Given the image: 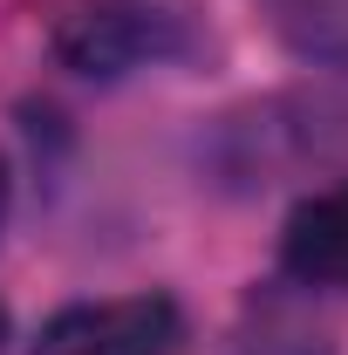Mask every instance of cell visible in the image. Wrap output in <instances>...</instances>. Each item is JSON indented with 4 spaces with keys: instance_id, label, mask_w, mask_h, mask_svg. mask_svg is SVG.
Returning <instances> with one entry per match:
<instances>
[{
    "instance_id": "5",
    "label": "cell",
    "mask_w": 348,
    "mask_h": 355,
    "mask_svg": "<svg viewBox=\"0 0 348 355\" xmlns=\"http://www.w3.org/2000/svg\"><path fill=\"white\" fill-rule=\"evenodd\" d=\"M0 219H7V164H0Z\"/></svg>"
},
{
    "instance_id": "1",
    "label": "cell",
    "mask_w": 348,
    "mask_h": 355,
    "mask_svg": "<svg viewBox=\"0 0 348 355\" xmlns=\"http://www.w3.org/2000/svg\"><path fill=\"white\" fill-rule=\"evenodd\" d=\"M198 28L184 0H82L55 28V62L89 83H123L137 69H157L191 55Z\"/></svg>"
},
{
    "instance_id": "2",
    "label": "cell",
    "mask_w": 348,
    "mask_h": 355,
    "mask_svg": "<svg viewBox=\"0 0 348 355\" xmlns=\"http://www.w3.org/2000/svg\"><path fill=\"white\" fill-rule=\"evenodd\" d=\"M184 314L171 294H123V301H76L42 328L35 355H171Z\"/></svg>"
},
{
    "instance_id": "4",
    "label": "cell",
    "mask_w": 348,
    "mask_h": 355,
    "mask_svg": "<svg viewBox=\"0 0 348 355\" xmlns=\"http://www.w3.org/2000/svg\"><path fill=\"white\" fill-rule=\"evenodd\" d=\"M266 14L294 55L348 69V0H266Z\"/></svg>"
},
{
    "instance_id": "6",
    "label": "cell",
    "mask_w": 348,
    "mask_h": 355,
    "mask_svg": "<svg viewBox=\"0 0 348 355\" xmlns=\"http://www.w3.org/2000/svg\"><path fill=\"white\" fill-rule=\"evenodd\" d=\"M0 342H7V308H0Z\"/></svg>"
},
{
    "instance_id": "3",
    "label": "cell",
    "mask_w": 348,
    "mask_h": 355,
    "mask_svg": "<svg viewBox=\"0 0 348 355\" xmlns=\"http://www.w3.org/2000/svg\"><path fill=\"white\" fill-rule=\"evenodd\" d=\"M280 266L301 287H348V184H328L287 212Z\"/></svg>"
}]
</instances>
